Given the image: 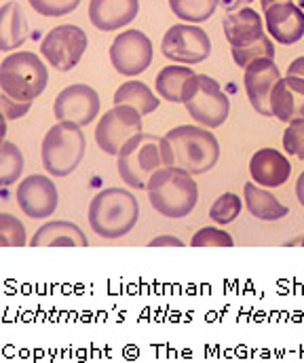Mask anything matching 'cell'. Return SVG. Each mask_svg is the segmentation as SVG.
I'll list each match as a JSON object with an SVG mask.
<instances>
[{
	"label": "cell",
	"mask_w": 304,
	"mask_h": 363,
	"mask_svg": "<svg viewBox=\"0 0 304 363\" xmlns=\"http://www.w3.org/2000/svg\"><path fill=\"white\" fill-rule=\"evenodd\" d=\"M161 152L165 167H178L191 176H201L215 167L220 144L215 135L203 127L180 125L163 135Z\"/></svg>",
	"instance_id": "6da1fadb"
},
{
	"label": "cell",
	"mask_w": 304,
	"mask_h": 363,
	"mask_svg": "<svg viewBox=\"0 0 304 363\" xmlns=\"http://www.w3.org/2000/svg\"><path fill=\"white\" fill-rule=\"evenodd\" d=\"M140 218L137 199L125 188H106L89 205V226L103 239H120L133 230Z\"/></svg>",
	"instance_id": "7a4b0ae2"
},
{
	"label": "cell",
	"mask_w": 304,
	"mask_h": 363,
	"mask_svg": "<svg viewBox=\"0 0 304 363\" xmlns=\"http://www.w3.org/2000/svg\"><path fill=\"white\" fill-rule=\"evenodd\" d=\"M150 205L165 218L178 220L188 216L197 201L199 188L193 176L178 167H161L146 186Z\"/></svg>",
	"instance_id": "3957f363"
},
{
	"label": "cell",
	"mask_w": 304,
	"mask_h": 363,
	"mask_svg": "<svg viewBox=\"0 0 304 363\" xmlns=\"http://www.w3.org/2000/svg\"><path fill=\"white\" fill-rule=\"evenodd\" d=\"M87 140L81 125L57 123L53 125L43 140V165L55 178H66L85 159Z\"/></svg>",
	"instance_id": "277c9868"
},
{
	"label": "cell",
	"mask_w": 304,
	"mask_h": 363,
	"mask_svg": "<svg viewBox=\"0 0 304 363\" xmlns=\"http://www.w3.org/2000/svg\"><path fill=\"white\" fill-rule=\"evenodd\" d=\"M49 83V72L38 55L17 51L0 64V89L13 99L34 101Z\"/></svg>",
	"instance_id": "5b68a950"
},
{
	"label": "cell",
	"mask_w": 304,
	"mask_h": 363,
	"mask_svg": "<svg viewBox=\"0 0 304 363\" xmlns=\"http://www.w3.org/2000/svg\"><path fill=\"white\" fill-rule=\"evenodd\" d=\"M159 135L137 133L118 152L116 169L120 180L133 188H146L150 178L165 167Z\"/></svg>",
	"instance_id": "8992f818"
},
{
	"label": "cell",
	"mask_w": 304,
	"mask_h": 363,
	"mask_svg": "<svg viewBox=\"0 0 304 363\" xmlns=\"http://www.w3.org/2000/svg\"><path fill=\"white\" fill-rule=\"evenodd\" d=\"M137 133H142V114L133 106L118 104L101 114L96 127V144L101 152L118 157L120 148Z\"/></svg>",
	"instance_id": "52a82bcc"
},
{
	"label": "cell",
	"mask_w": 304,
	"mask_h": 363,
	"mask_svg": "<svg viewBox=\"0 0 304 363\" xmlns=\"http://www.w3.org/2000/svg\"><path fill=\"white\" fill-rule=\"evenodd\" d=\"M87 43V34L79 26H57L49 34H45L40 43V53L51 64V68L60 72H70L83 60Z\"/></svg>",
	"instance_id": "ba28073f"
},
{
	"label": "cell",
	"mask_w": 304,
	"mask_h": 363,
	"mask_svg": "<svg viewBox=\"0 0 304 363\" xmlns=\"http://www.w3.org/2000/svg\"><path fill=\"white\" fill-rule=\"evenodd\" d=\"M188 114L209 129H215L220 125L226 123L228 112H230V101L228 95L222 91V87L218 85V81H213L207 74H199L197 83L191 91V95L184 101Z\"/></svg>",
	"instance_id": "9c48e42d"
},
{
	"label": "cell",
	"mask_w": 304,
	"mask_h": 363,
	"mask_svg": "<svg viewBox=\"0 0 304 363\" xmlns=\"http://www.w3.org/2000/svg\"><path fill=\"white\" fill-rule=\"evenodd\" d=\"M161 51L167 60L178 64H201L211 53V40L207 32L197 26L176 23L165 32Z\"/></svg>",
	"instance_id": "30bf717a"
},
{
	"label": "cell",
	"mask_w": 304,
	"mask_h": 363,
	"mask_svg": "<svg viewBox=\"0 0 304 363\" xmlns=\"http://www.w3.org/2000/svg\"><path fill=\"white\" fill-rule=\"evenodd\" d=\"M152 57H154L152 40L140 30H127L112 40L110 62L118 74L137 77L148 70Z\"/></svg>",
	"instance_id": "8fae6325"
},
{
	"label": "cell",
	"mask_w": 304,
	"mask_h": 363,
	"mask_svg": "<svg viewBox=\"0 0 304 363\" xmlns=\"http://www.w3.org/2000/svg\"><path fill=\"white\" fill-rule=\"evenodd\" d=\"M53 114L60 123H74L87 127L100 114V95L94 87L83 83L68 85L55 97Z\"/></svg>",
	"instance_id": "7c38bea8"
},
{
	"label": "cell",
	"mask_w": 304,
	"mask_h": 363,
	"mask_svg": "<svg viewBox=\"0 0 304 363\" xmlns=\"http://www.w3.org/2000/svg\"><path fill=\"white\" fill-rule=\"evenodd\" d=\"M17 203L19 209L32 220L51 218L57 209L60 194L55 184L47 176H30L17 186Z\"/></svg>",
	"instance_id": "4fadbf2b"
},
{
	"label": "cell",
	"mask_w": 304,
	"mask_h": 363,
	"mask_svg": "<svg viewBox=\"0 0 304 363\" xmlns=\"http://www.w3.org/2000/svg\"><path fill=\"white\" fill-rule=\"evenodd\" d=\"M243 81H245V91H247L252 108L262 116H273L271 93L275 89V85L281 81V72H279L275 60H271V57L256 60L254 64H249L245 68Z\"/></svg>",
	"instance_id": "5bb4252c"
},
{
	"label": "cell",
	"mask_w": 304,
	"mask_h": 363,
	"mask_svg": "<svg viewBox=\"0 0 304 363\" xmlns=\"http://www.w3.org/2000/svg\"><path fill=\"white\" fill-rule=\"evenodd\" d=\"M269 34L281 45H294L304 36V11L294 2L273 4L264 11Z\"/></svg>",
	"instance_id": "9a60e30c"
},
{
	"label": "cell",
	"mask_w": 304,
	"mask_h": 363,
	"mask_svg": "<svg viewBox=\"0 0 304 363\" xmlns=\"http://www.w3.org/2000/svg\"><path fill=\"white\" fill-rule=\"evenodd\" d=\"M249 174L258 186L279 188L290 178L292 165H290L288 157L281 155L279 150L262 148V150L254 152V157L249 161Z\"/></svg>",
	"instance_id": "2e32d148"
},
{
	"label": "cell",
	"mask_w": 304,
	"mask_h": 363,
	"mask_svg": "<svg viewBox=\"0 0 304 363\" xmlns=\"http://www.w3.org/2000/svg\"><path fill=\"white\" fill-rule=\"evenodd\" d=\"M140 13V0H91L89 19L101 32L118 30L131 23Z\"/></svg>",
	"instance_id": "e0dca14e"
},
{
	"label": "cell",
	"mask_w": 304,
	"mask_h": 363,
	"mask_svg": "<svg viewBox=\"0 0 304 363\" xmlns=\"http://www.w3.org/2000/svg\"><path fill=\"white\" fill-rule=\"evenodd\" d=\"M273 116L292 123L296 118H304V79L286 77L281 79L271 93Z\"/></svg>",
	"instance_id": "ac0fdd59"
},
{
	"label": "cell",
	"mask_w": 304,
	"mask_h": 363,
	"mask_svg": "<svg viewBox=\"0 0 304 363\" xmlns=\"http://www.w3.org/2000/svg\"><path fill=\"white\" fill-rule=\"evenodd\" d=\"M222 28L230 47H247L264 34L262 17L254 9H247V6L239 11H230L224 17Z\"/></svg>",
	"instance_id": "d6986e66"
},
{
	"label": "cell",
	"mask_w": 304,
	"mask_h": 363,
	"mask_svg": "<svg viewBox=\"0 0 304 363\" xmlns=\"http://www.w3.org/2000/svg\"><path fill=\"white\" fill-rule=\"evenodd\" d=\"M32 247H87L89 241L83 230L66 220L43 224L30 239Z\"/></svg>",
	"instance_id": "ffe728a7"
},
{
	"label": "cell",
	"mask_w": 304,
	"mask_h": 363,
	"mask_svg": "<svg viewBox=\"0 0 304 363\" xmlns=\"http://www.w3.org/2000/svg\"><path fill=\"white\" fill-rule=\"evenodd\" d=\"M197 72L186 66H167L157 77V91L171 104H184L197 83Z\"/></svg>",
	"instance_id": "44dd1931"
},
{
	"label": "cell",
	"mask_w": 304,
	"mask_h": 363,
	"mask_svg": "<svg viewBox=\"0 0 304 363\" xmlns=\"http://www.w3.org/2000/svg\"><path fill=\"white\" fill-rule=\"evenodd\" d=\"M28 38V21L17 2H4L0 9V51H15Z\"/></svg>",
	"instance_id": "7402d4cb"
},
{
	"label": "cell",
	"mask_w": 304,
	"mask_h": 363,
	"mask_svg": "<svg viewBox=\"0 0 304 363\" xmlns=\"http://www.w3.org/2000/svg\"><path fill=\"white\" fill-rule=\"evenodd\" d=\"M243 194H245V205H247L249 213L258 220L275 222V220H281L288 216V207L283 203H279V199L275 194L256 186L254 182H247L243 186Z\"/></svg>",
	"instance_id": "603a6c76"
},
{
	"label": "cell",
	"mask_w": 304,
	"mask_h": 363,
	"mask_svg": "<svg viewBox=\"0 0 304 363\" xmlns=\"http://www.w3.org/2000/svg\"><path fill=\"white\" fill-rule=\"evenodd\" d=\"M125 104V106H133L142 116L154 112L159 108V99L157 95L150 91L148 85H144L142 81H127L123 83L116 93H114V106Z\"/></svg>",
	"instance_id": "cb8c5ba5"
},
{
	"label": "cell",
	"mask_w": 304,
	"mask_h": 363,
	"mask_svg": "<svg viewBox=\"0 0 304 363\" xmlns=\"http://www.w3.org/2000/svg\"><path fill=\"white\" fill-rule=\"evenodd\" d=\"M169 6L174 15L180 17L182 21L201 23L213 15L218 0H169Z\"/></svg>",
	"instance_id": "d4e9b609"
},
{
	"label": "cell",
	"mask_w": 304,
	"mask_h": 363,
	"mask_svg": "<svg viewBox=\"0 0 304 363\" xmlns=\"http://www.w3.org/2000/svg\"><path fill=\"white\" fill-rule=\"evenodd\" d=\"M23 174V155L21 150L11 144V142H2L0 146V184L2 186H11L15 184L17 178Z\"/></svg>",
	"instance_id": "484cf974"
},
{
	"label": "cell",
	"mask_w": 304,
	"mask_h": 363,
	"mask_svg": "<svg viewBox=\"0 0 304 363\" xmlns=\"http://www.w3.org/2000/svg\"><path fill=\"white\" fill-rule=\"evenodd\" d=\"M230 53L239 68H247L249 64H254L256 60H262V57L275 60V45L271 43V38L266 34H262L256 43L247 45V47H232Z\"/></svg>",
	"instance_id": "4316f807"
},
{
	"label": "cell",
	"mask_w": 304,
	"mask_h": 363,
	"mask_svg": "<svg viewBox=\"0 0 304 363\" xmlns=\"http://www.w3.org/2000/svg\"><path fill=\"white\" fill-rule=\"evenodd\" d=\"M241 207H243V203H241V199L235 194V192H224V194H220L218 199H215V203L211 205V209H209V218L215 222V224H230V222H235L237 220V216L241 213Z\"/></svg>",
	"instance_id": "83f0119b"
},
{
	"label": "cell",
	"mask_w": 304,
	"mask_h": 363,
	"mask_svg": "<svg viewBox=\"0 0 304 363\" xmlns=\"http://www.w3.org/2000/svg\"><path fill=\"white\" fill-rule=\"evenodd\" d=\"M26 243H28V239H26L23 224L11 213H0V245L2 247H23Z\"/></svg>",
	"instance_id": "f1b7e54d"
},
{
	"label": "cell",
	"mask_w": 304,
	"mask_h": 363,
	"mask_svg": "<svg viewBox=\"0 0 304 363\" xmlns=\"http://www.w3.org/2000/svg\"><path fill=\"white\" fill-rule=\"evenodd\" d=\"M232 245H235L232 237L213 226H205L193 237V247H232Z\"/></svg>",
	"instance_id": "f546056e"
},
{
	"label": "cell",
	"mask_w": 304,
	"mask_h": 363,
	"mask_svg": "<svg viewBox=\"0 0 304 363\" xmlns=\"http://www.w3.org/2000/svg\"><path fill=\"white\" fill-rule=\"evenodd\" d=\"M81 0H30V6L45 17H62L72 13Z\"/></svg>",
	"instance_id": "4dcf8cb0"
},
{
	"label": "cell",
	"mask_w": 304,
	"mask_h": 363,
	"mask_svg": "<svg viewBox=\"0 0 304 363\" xmlns=\"http://www.w3.org/2000/svg\"><path fill=\"white\" fill-rule=\"evenodd\" d=\"M283 148L288 155L304 159V118H296L283 133Z\"/></svg>",
	"instance_id": "1f68e13d"
},
{
	"label": "cell",
	"mask_w": 304,
	"mask_h": 363,
	"mask_svg": "<svg viewBox=\"0 0 304 363\" xmlns=\"http://www.w3.org/2000/svg\"><path fill=\"white\" fill-rule=\"evenodd\" d=\"M30 106H32V101H19V99L9 97L6 93H2V95H0V108H2L4 121L21 118V116L30 110Z\"/></svg>",
	"instance_id": "d6a6232c"
},
{
	"label": "cell",
	"mask_w": 304,
	"mask_h": 363,
	"mask_svg": "<svg viewBox=\"0 0 304 363\" xmlns=\"http://www.w3.org/2000/svg\"><path fill=\"white\" fill-rule=\"evenodd\" d=\"M148 245H150V247H182L184 243H182L180 239L171 237V235H161V237L152 239Z\"/></svg>",
	"instance_id": "836d02e7"
},
{
	"label": "cell",
	"mask_w": 304,
	"mask_h": 363,
	"mask_svg": "<svg viewBox=\"0 0 304 363\" xmlns=\"http://www.w3.org/2000/svg\"><path fill=\"white\" fill-rule=\"evenodd\" d=\"M288 77H298V79H304V55L303 57H296L290 68H288Z\"/></svg>",
	"instance_id": "e575fe53"
},
{
	"label": "cell",
	"mask_w": 304,
	"mask_h": 363,
	"mask_svg": "<svg viewBox=\"0 0 304 363\" xmlns=\"http://www.w3.org/2000/svg\"><path fill=\"white\" fill-rule=\"evenodd\" d=\"M254 0H218V4L226 11H239L241 6H247Z\"/></svg>",
	"instance_id": "d590c367"
},
{
	"label": "cell",
	"mask_w": 304,
	"mask_h": 363,
	"mask_svg": "<svg viewBox=\"0 0 304 363\" xmlns=\"http://www.w3.org/2000/svg\"><path fill=\"white\" fill-rule=\"evenodd\" d=\"M296 196H298V201H300V205L304 207V172L300 174V178L296 182Z\"/></svg>",
	"instance_id": "8d00e7d4"
},
{
	"label": "cell",
	"mask_w": 304,
	"mask_h": 363,
	"mask_svg": "<svg viewBox=\"0 0 304 363\" xmlns=\"http://www.w3.org/2000/svg\"><path fill=\"white\" fill-rule=\"evenodd\" d=\"M281 2H292V0H260V4H262V9L266 11V9H271L273 4H281Z\"/></svg>",
	"instance_id": "74e56055"
},
{
	"label": "cell",
	"mask_w": 304,
	"mask_h": 363,
	"mask_svg": "<svg viewBox=\"0 0 304 363\" xmlns=\"http://www.w3.org/2000/svg\"><path fill=\"white\" fill-rule=\"evenodd\" d=\"M290 245H304V237L303 239H298V241H292Z\"/></svg>",
	"instance_id": "f35d334b"
},
{
	"label": "cell",
	"mask_w": 304,
	"mask_h": 363,
	"mask_svg": "<svg viewBox=\"0 0 304 363\" xmlns=\"http://www.w3.org/2000/svg\"><path fill=\"white\" fill-rule=\"evenodd\" d=\"M298 6H300V9H303V11H304V0H300V4H298Z\"/></svg>",
	"instance_id": "ab89813d"
}]
</instances>
